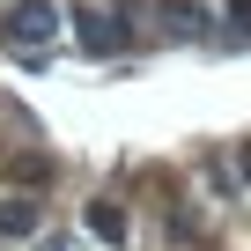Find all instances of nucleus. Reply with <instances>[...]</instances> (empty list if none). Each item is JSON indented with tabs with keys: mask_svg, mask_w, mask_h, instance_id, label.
I'll use <instances>...</instances> for the list:
<instances>
[{
	"mask_svg": "<svg viewBox=\"0 0 251 251\" xmlns=\"http://www.w3.org/2000/svg\"><path fill=\"white\" fill-rule=\"evenodd\" d=\"M0 30H8V45H45V37L59 30V8H52V0H15Z\"/></svg>",
	"mask_w": 251,
	"mask_h": 251,
	"instance_id": "2",
	"label": "nucleus"
},
{
	"mask_svg": "<svg viewBox=\"0 0 251 251\" xmlns=\"http://www.w3.org/2000/svg\"><path fill=\"white\" fill-rule=\"evenodd\" d=\"M244 177H251V148H244Z\"/></svg>",
	"mask_w": 251,
	"mask_h": 251,
	"instance_id": "7",
	"label": "nucleus"
},
{
	"mask_svg": "<svg viewBox=\"0 0 251 251\" xmlns=\"http://www.w3.org/2000/svg\"><path fill=\"white\" fill-rule=\"evenodd\" d=\"M89 229H96L103 244H126V207H118V200H89Z\"/></svg>",
	"mask_w": 251,
	"mask_h": 251,
	"instance_id": "3",
	"label": "nucleus"
},
{
	"mask_svg": "<svg viewBox=\"0 0 251 251\" xmlns=\"http://www.w3.org/2000/svg\"><path fill=\"white\" fill-rule=\"evenodd\" d=\"M37 229V200H0V236H30Z\"/></svg>",
	"mask_w": 251,
	"mask_h": 251,
	"instance_id": "4",
	"label": "nucleus"
},
{
	"mask_svg": "<svg viewBox=\"0 0 251 251\" xmlns=\"http://www.w3.org/2000/svg\"><path fill=\"white\" fill-rule=\"evenodd\" d=\"M163 23H170V30H200V8H192V0H170Z\"/></svg>",
	"mask_w": 251,
	"mask_h": 251,
	"instance_id": "5",
	"label": "nucleus"
},
{
	"mask_svg": "<svg viewBox=\"0 0 251 251\" xmlns=\"http://www.w3.org/2000/svg\"><path fill=\"white\" fill-rule=\"evenodd\" d=\"M229 15H236V23H244V30H251V0H229Z\"/></svg>",
	"mask_w": 251,
	"mask_h": 251,
	"instance_id": "6",
	"label": "nucleus"
},
{
	"mask_svg": "<svg viewBox=\"0 0 251 251\" xmlns=\"http://www.w3.org/2000/svg\"><path fill=\"white\" fill-rule=\"evenodd\" d=\"M74 37H81V52H96V59H118V52H126V23L103 15V8H74Z\"/></svg>",
	"mask_w": 251,
	"mask_h": 251,
	"instance_id": "1",
	"label": "nucleus"
}]
</instances>
